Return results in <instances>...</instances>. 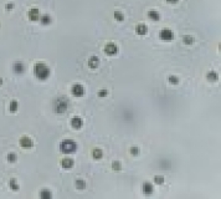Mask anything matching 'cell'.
Instances as JSON below:
<instances>
[{
  "mask_svg": "<svg viewBox=\"0 0 221 199\" xmlns=\"http://www.w3.org/2000/svg\"><path fill=\"white\" fill-rule=\"evenodd\" d=\"M166 3H169V4H178L179 3V0H165Z\"/></svg>",
  "mask_w": 221,
  "mask_h": 199,
  "instance_id": "d6a6232c",
  "label": "cell"
},
{
  "mask_svg": "<svg viewBox=\"0 0 221 199\" xmlns=\"http://www.w3.org/2000/svg\"><path fill=\"white\" fill-rule=\"evenodd\" d=\"M73 166H75V161L72 158L65 157V158L61 159V167L63 169H71V168H73Z\"/></svg>",
  "mask_w": 221,
  "mask_h": 199,
  "instance_id": "7c38bea8",
  "label": "cell"
},
{
  "mask_svg": "<svg viewBox=\"0 0 221 199\" xmlns=\"http://www.w3.org/2000/svg\"><path fill=\"white\" fill-rule=\"evenodd\" d=\"M158 166L160 169L166 170V169H170V168H171V162H170V159H165V158H163V159H159Z\"/></svg>",
  "mask_w": 221,
  "mask_h": 199,
  "instance_id": "2e32d148",
  "label": "cell"
},
{
  "mask_svg": "<svg viewBox=\"0 0 221 199\" xmlns=\"http://www.w3.org/2000/svg\"><path fill=\"white\" fill-rule=\"evenodd\" d=\"M88 67L91 68V70H95V68H97V67L99 66V59H98V56H96V55H93V56H91L90 59H88Z\"/></svg>",
  "mask_w": 221,
  "mask_h": 199,
  "instance_id": "5bb4252c",
  "label": "cell"
},
{
  "mask_svg": "<svg viewBox=\"0 0 221 199\" xmlns=\"http://www.w3.org/2000/svg\"><path fill=\"white\" fill-rule=\"evenodd\" d=\"M119 51V47L114 44V42H108L106 46H104V54L107 56H116Z\"/></svg>",
  "mask_w": 221,
  "mask_h": 199,
  "instance_id": "8992f818",
  "label": "cell"
},
{
  "mask_svg": "<svg viewBox=\"0 0 221 199\" xmlns=\"http://www.w3.org/2000/svg\"><path fill=\"white\" fill-rule=\"evenodd\" d=\"M159 39L164 42H171L174 40V33L169 28H164L159 31Z\"/></svg>",
  "mask_w": 221,
  "mask_h": 199,
  "instance_id": "277c9868",
  "label": "cell"
},
{
  "mask_svg": "<svg viewBox=\"0 0 221 199\" xmlns=\"http://www.w3.org/2000/svg\"><path fill=\"white\" fill-rule=\"evenodd\" d=\"M68 107H70V100L66 96H60V97L54 100V102H52V110L57 115L65 113L68 110Z\"/></svg>",
  "mask_w": 221,
  "mask_h": 199,
  "instance_id": "7a4b0ae2",
  "label": "cell"
},
{
  "mask_svg": "<svg viewBox=\"0 0 221 199\" xmlns=\"http://www.w3.org/2000/svg\"><path fill=\"white\" fill-rule=\"evenodd\" d=\"M148 18H149L152 21H159V20H160V14H159V11L152 9V10L148 11Z\"/></svg>",
  "mask_w": 221,
  "mask_h": 199,
  "instance_id": "ac0fdd59",
  "label": "cell"
},
{
  "mask_svg": "<svg viewBox=\"0 0 221 199\" xmlns=\"http://www.w3.org/2000/svg\"><path fill=\"white\" fill-rule=\"evenodd\" d=\"M34 75H35V77L37 80L45 81V80H47L50 77L51 70H50V67L47 66L46 64H44V62H36L34 65Z\"/></svg>",
  "mask_w": 221,
  "mask_h": 199,
  "instance_id": "6da1fadb",
  "label": "cell"
},
{
  "mask_svg": "<svg viewBox=\"0 0 221 199\" xmlns=\"http://www.w3.org/2000/svg\"><path fill=\"white\" fill-rule=\"evenodd\" d=\"M142 192L144 196H152L154 193V186L150 182H143L142 184Z\"/></svg>",
  "mask_w": 221,
  "mask_h": 199,
  "instance_id": "9c48e42d",
  "label": "cell"
},
{
  "mask_svg": "<svg viewBox=\"0 0 221 199\" xmlns=\"http://www.w3.org/2000/svg\"><path fill=\"white\" fill-rule=\"evenodd\" d=\"M183 42H184L185 45H192V44L195 42V37L191 36V35H184V36H183Z\"/></svg>",
  "mask_w": 221,
  "mask_h": 199,
  "instance_id": "cb8c5ba5",
  "label": "cell"
},
{
  "mask_svg": "<svg viewBox=\"0 0 221 199\" xmlns=\"http://www.w3.org/2000/svg\"><path fill=\"white\" fill-rule=\"evenodd\" d=\"M39 21L41 23V25L47 26V25H50V24L52 23V18H51L49 14H44V15H41V16H40Z\"/></svg>",
  "mask_w": 221,
  "mask_h": 199,
  "instance_id": "9a60e30c",
  "label": "cell"
},
{
  "mask_svg": "<svg viewBox=\"0 0 221 199\" xmlns=\"http://www.w3.org/2000/svg\"><path fill=\"white\" fill-rule=\"evenodd\" d=\"M154 183L157 184V186H163L164 183H165V178H164V175H161V174H158V175H154Z\"/></svg>",
  "mask_w": 221,
  "mask_h": 199,
  "instance_id": "d4e9b609",
  "label": "cell"
},
{
  "mask_svg": "<svg viewBox=\"0 0 221 199\" xmlns=\"http://www.w3.org/2000/svg\"><path fill=\"white\" fill-rule=\"evenodd\" d=\"M135 33L139 36H144V35L148 34V26L145 24H138L135 26Z\"/></svg>",
  "mask_w": 221,
  "mask_h": 199,
  "instance_id": "4fadbf2b",
  "label": "cell"
},
{
  "mask_svg": "<svg viewBox=\"0 0 221 199\" xmlns=\"http://www.w3.org/2000/svg\"><path fill=\"white\" fill-rule=\"evenodd\" d=\"M168 82H169L170 85L176 86V85L180 82V80H179V77L175 76V75H169V76H168Z\"/></svg>",
  "mask_w": 221,
  "mask_h": 199,
  "instance_id": "603a6c76",
  "label": "cell"
},
{
  "mask_svg": "<svg viewBox=\"0 0 221 199\" xmlns=\"http://www.w3.org/2000/svg\"><path fill=\"white\" fill-rule=\"evenodd\" d=\"M206 78H208L209 82H218L219 81V75L215 71H209L206 73Z\"/></svg>",
  "mask_w": 221,
  "mask_h": 199,
  "instance_id": "e0dca14e",
  "label": "cell"
},
{
  "mask_svg": "<svg viewBox=\"0 0 221 199\" xmlns=\"http://www.w3.org/2000/svg\"><path fill=\"white\" fill-rule=\"evenodd\" d=\"M113 18H114V20H117V21H119V23H122V21H124V14L121 11V10H116L114 13H113Z\"/></svg>",
  "mask_w": 221,
  "mask_h": 199,
  "instance_id": "44dd1931",
  "label": "cell"
},
{
  "mask_svg": "<svg viewBox=\"0 0 221 199\" xmlns=\"http://www.w3.org/2000/svg\"><path fill=\"white\" fill-rule=\"evenodd\" d=\"M6 159H8L10 163H15L16 159H18V156H16L15 153H9V154L6 156Z\"/></svg>",
  "mask_w": 221,
  "mask_h": 199,
  "instance_id": "f546056e",
  "label": "cell"
},
{
  "mask_svg": "<svg viewBox=\"0 0 221 199\" xmlns=\"http://www.w3.org/2000/svg\"><path fill=\"white\" fill-rule=\"evenodd\" d=\"M28 18L30 19V21H39L40 19V10L36 8H32L28 13Z\"/></svg>",
  "mask_w": 221,
  "mask_h": 199,
  "instance_id": "8fae6325",
  "label": "cell"
},
{
  "mask_svg": "<svg viewBox=\"0 0 221 199\" xmlns=\"http://www.w3.org/2000/svg\"><path fill=\"white\" fill-rule=\"evenodd\" d=\"M0 26H1V24H0Z\"/></svg>",
  "mask_w": 221,
  "mask_h": 199,
  "instance_id": "e575fe53",
  "label": "cell"
},
{
  "mask_svg": "<svg viewBox=\"0 0 221 199\" xmlns=\"http://www.w3.org/2000/svg\"><path fill=\"white\" fill-rule=\"evenodd\" d=\"M19 144L23 148H32L34 147V141L29 136H21L19 139Z\"/></svg>",
  "mask_w": 221,
  "mask_h": 199,
  "instance_id": "52a82bcc",
  "label": "cell"
},
{
  "mask_svg": "<svg viewBox=\"0 0 221 199\" xmlns=\"http://www.w3.org/2000/svg\"><path fill=\"white\" fill-rule=\"evenodd\" d=\"M60 152L63 154H73L77 151V143L72 139H65L60 143Z\"/></svg>",
  "mask_w": 221,
  "mask_h": 199,
  "instance_id": "3957f363",
  "label": "cell"
},
{
  "mask_svg": "<svg viewBox=\"0 0 221 199\" xmlns=\"http://www.w3.org/2000/svg\"><path fill=\"white\" fill-rule=\"evenodd\" d=\"M14 8H15V5H14L13 3H8V4L5 5V9H6V10H9V11H10V10H13Z\"/></svg>",
  "mask_w": 221,
  "mask_h": 199,
  "instance_id": "1f68e13d",
  "label": "cell"
},
{
  "mask_svg": "<svg viewBox=\"0 0 221 199\" xmlns=\"http://www.w3.org/2000/svg\"><path fill=\"white\" fill-rule=\"evenodd\" d=\"M129 153H130V156L137 157V156H139V153H140V148H139L138 146H132V147L129 148Z\"/></svg>",
  "mask_w": 221,
  "mask_h": 199,
  "instance_id": "4316f807",
  "label": "cell"
},
{
  "mask_svg": "<svg viewBox=\"0 0 221 199\" xmlns=\"http://www.w3.org/2000/svg\"><path fill=\"white\" fill-rule=\"evenodd\" d=\"M40 198L41 199H51L52 198V193L49 191V189H42L41 192H40Z\"/></svg>",
  "mask_w": 221,
  "mask_h": 199,
  "instance_id": "7402d4cb",
  "label": "cell"
},
{
  "mask_svg": "<svg viewBox=\"0 0 221 199\" xmlns=\"http://www.w3.org/2000/svg\"><path fill=\"white\" fill-rule=\"evenodd\" d=\"M97 96H98L99 99H103V97H107V96H108V91L103 89V90H101V91H99V92L97 94Z\"/></svg>",
  "mask_w": 221,
  "mask_h": 199,
  "instance_id": "4dcf8cb0",
  "label": "cell"
},
{
  "mask_svg": "<svg viewBox=\"0 0 221 199\" xmlns=\"http://www.w3.org/2000/svg\"><path fill=\"white\" fill-rule=\"evenodd\" d=\"M112 169L116 170V172L122 170V164H121V162H119V161H113V162H112Z\"/></svg>",
  "mask_w": 221,
  "mask_h": 199,
  "instance_id": "f1b7e54d",
  "label": "cell"
},
{
  "mask_svg": "<svg viewBox=\"0 0 221 199\" xmlns=\"http://www.w3.org/2000/svg\"><path fill=\"white\" fill-rule=\"evenodd\" d=\"M1 85H3V78L0 77V86H1Z\"/></svg>",
  "mask_w": 221,
  "mask_h": 199,
  "instance_id": "836d02e7",
  "label": "cell"
},
{
  "mask_svg": "<svg viewBox=\"0 0 221 199\" xmlns=\"http://www.w3.org/2000/svg\"><path fill=\"white\" fill-rule=\"evenodd\" d=\"M71 94H72L73 97H83L85 94H86L85 86L81 85V83H73L71 86Z\"/></svg>",
  "mask_w": 221,
  "mask_h": 199,
  "instance_id": "5b68a950",
  "label": "cell"
},
{
  "mask_svg": "<svg viewBox=\"0 0 221 199\" xmlns=\"http://www.w3.org/2000/svg\"><path fill=\"white\" fill-rule=\"evenodd\" d=\"M92 157H93V159H102V157H103V151L101 149V148H98V147H96L93 148V151H92Z\"/></svg>",
  "mask_w": 221,
  "mask_h": 199,
  "instance_id": "d6986e66",
  "label": "cell"
},
{
  "mask_svg": "<svg viewBox=\"0 0 221 199\" xmlns=\"http://www.w3.org/2000/svg\"><path fill=\"white\" fill-rule=\"evenodd\" d=\"M86 186H87V183H86L85 179H77V180L75 182V187H76V189H78V191H83V189L86 188Z\"/></svg>",
  "mask_w": 221,
  "mask_h": 199,
  "instance_id": "ffe728a7",
  "label": "cell"
},
{
  "mask_svg": "<svg viewBox=\"0 0 221 199\" xmlns=\"http://www.w3.org/2000/svg\"><path fill=\"white\" fill-rule=\"evenodd\" d=\"M70 125H71V127L73 130H81L83 127V120L81 117H78V116H75V117L71 118Z\"/></svg>",
  "mask_w": 221,
  "mask_h": 199,
  "instance_id": "ba28073f",
  "label": "cell"
},
{
  "mask_svg": "<svg viewBox=\"0 0 221 199\" xmlns=\"http://www.w3.org/2000/svg\"><path fill=\"white\" fill-rule=\"evenodd\" d=\"M9 186H10V188H11V191H14V192H18V191L20 189V186L18 184V182H16L14 178H11V179H10Z\"/></svg>",
  "mask_w": 221,
  "mask_h": 199,
  "instance_id": "83f0119b",
  "label": "cell"
},
{
  "mask_svg": "<svg viewBox=\"0 0 221 199\" xmlns=\"http://www.w3.org/2000/svg\"><path fill=\"white\" fill-rule=\"evenodd\" d=\"M18 108H19V103H18V101L13 100V101L10 102V105H9V110H10V112H11V113H15V112L18 111Z\"/></svg>",
  "mask_w": 221,
  "mask_h": 199,
  "instance_id": "484cf974",
  "label": "cell"
},
{
  "mask_svg": "<svg viewBox=\"0 0 221 199\" xmlns=\"http://www.w3.org/2000/svg\"><path fill=\"white\" fill-rule=\"evenodd\" d=\"M25 70H26V66H25V64H24L23 61H15V62L13 64V71H14V73H16V75L24 73Z\"/></svg>",
  "mask_w": 221,
  "mask_h": 199,
  "instance_id": "30bf717a",
  "label": "cell"
}]
</instances>
